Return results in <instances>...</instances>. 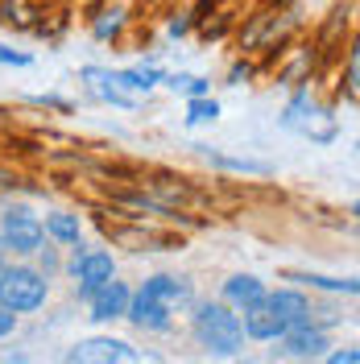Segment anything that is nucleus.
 <instances>
[{
	"label": "nucleus",
	"mask_w": 360,
	"mask_h": 364,
	"mask_svg": "<svg viewBox=\"0 0 360 364\" xmlns=\"http://www.w3.org/2000/svg\"><path fill=\"white\" fill-rule=\"evenodd\" d=\"M195 340H199V348L216 352V356H236L240 343H245L240 315H232L228 302H203L195 311Z\"/></svg>",
	"instance_id": "f257e3e1"
},
{
	"label": "nucleus",
	"mask_w": 360,
	"mask_h": 364,
	"mask_svg": "<svg viewBox=\"0 0 360 364\" xmlns=\"http://www.w3.org/2000/svg\"><path fill=\"white\" fill-rule=\"evenodd\" d=\"M50 277L29 265H0V306L13 315H29L46 302Z\"/></svg>",
	"instance_id": "f03ea898"
},
{
	"label": "nucleus",
	"mask_w": 360,
	"mask_h": 364,
	"mask_svg": "<svg viewBox=\"0 0 360 364\" xmlns=\"http://www.w3.org/2000/svg\"><path fill=\"white\" fill-rule=\"evenodd\" d=\"M0 236H4V245H9V252H38L46 240V228L42 220L33 215V211H25V207H9L4 211V224H0Z\"/></svg>",
	"instance_id": "7ed1b4c3"
},
{
	"label": "nucleus",
	"mask_w": 360,
	"mask_h": 364,
	"mask_svg": "<svg viewBox=\"0 0 360 364\" xmlns=\"http://www.w3.org/2000/svg\"><path fill=\"white\" fill-rule=\"evenodd\" d=\"M67 360H75V364H133V360H141V356H137V348H129L125 340L91 336V340H79L70 348Z\"/></svg>",
	"instance_id": "20e7f679"
},
{
	"label": "nucleus",
	"mask_w": 360,
	"mask_h": 364,
	"mask_svg": "<svg viewBox=\"0 0 360 364\" xmlns=\"http://www.w3.org/2000/svg\"><path fill=\"white\" fill-rule=\"evenodd\" d=\"M70 273H75V282H79V294L88 298L91 290H100L108 277H116L112 252H104V249L79 252V249H75V257H70Z\"/></svg>",
	"instance_id": "39448f33"
},
{
	"label": "nucleus",
	"mask_w": 360,
	"mask_h": 364,
	"mask_svg": "<svg viewBox=\"0 0 360 364\" xmlns=\"http://www.w3.org/2000/svg\"><path fill=\"white\" fill-rule=\"evenodd\" d=\"M240 327H245V336H253V340H282V336L290 331V323H286V318L270 306V298H261V302L245 306Z\"/></svg>",
	"instance_id": "423d86ee"
},
{
	"label": "nucleus",
	"mask_w": 360,
	"mask_h": 364,
	"mask_svg": "<svg viewBox=\"0 0 360 364\" xmlns=\"http://www.w3.org/2000/svg\"><path fill=\"white\" fill-rule=\"evenodd\" d=\"M129 286L125 282H116L108 277L100 290H91L88 302H91V318H100V323H112V318H125V306H129Z\"/></svg>",
	"instance_id": "0eeeda50"
},
{
	"label": "nucleus",
	"mask_w": 360,
	"mask_h": 364,
	"mask_svg": "<svg viewBox=\"0 0 360 364\" xmlns=\"http://www.w3.org/2000/svg\"><path fill=\"white\" fill-rule=\"evenodd\" d=\"M125 318H133L137 327H145V331H170V306H162L149 290H137V294H129Z\"/></svg>",
	"instance_id": "6e6552de"
},
{
	"label": "nucleus",
	"mask_w": 360,
	"mask_h": 364,
	"mask_svg": "<svg viewBox=\"0 0 360 364\" xmlns=\"http://www.w3.org/2000/svg\"><path fill=\"white\" fill-rule=\"evenodd\" d=\"M282 348H286V356L311 360V356H323V348H327V336H323V327L298 323V327H290V331L282 336Z\"/></svg>",
	"instance_id": "1a4fd4ad"
},
{
	"label": "nucleus",
	"mask_w": 360,
	"mask_h": 364,
	"mask_svg": "<svg viewBox=\"0 0 360 364\" xmlns=\"http://www.w3.org/2000/svg\"><path fill=\"white\" fill-rule=\"evenodd\" d=\"M141 290H149V294L158 298L162 306H170V311H179L191 302V282L186 277H174V273H154Z\"/></svg>",
	"instance_id": "9d476101"
},
{
	"label": "nucleus",
	"mask_w": 360,
	"mask_h": 364,
	"mask_svg": "<svg viewBox=\"0 0 360 364\" xmlns=\"http://www.w3.org/2000/svg\"><path fill=\"white\" fill-rule=\"evenodd\" d=\"M83 79H88L91 95H100L104 104H116V108H133V95H129V91L116 83L112 70H104V67H83Z\"/></svg>",
	"instance_id": "9b49d317"
},
{
	"label": "nucleus",
	"mask_w": 360,
	"mask_h": 364,
	"mask_svg": "<svg viewBox=\"0 0 360 364\" xmlns=\"http://www.w3.org/2000/svg\"><path fill=\"white\" fill-rule=\"evenodd\" d=\"M261 298H265V282L253 277V273H236V277L224 282V302L232 306V311H245V306L261 302Z\"/></svg>",
	"instance_id": "f8f14e48"
},
{
	"label": "nucleus",
	"mask_w": 360,
	"mask_h": 364,
	"mask_svg": "<svg viewBox=\"0 0 360 364\" xmlns=\"http://www.w3.org/2000/svg\"><path fill=\"white\" fill-rule=\"evenodd\" d=\"M265 298H270V306L286 318L290 327H298V323H302V315L311 311V302L298 294V290H277V294H265Z\"/></svg>",
	"instance_id": "ddd939ff"
},
{
	"label": "nucleus",
	"mask_w": 360,
	"mask_h": 364,
	"mask_svg": "<svg viewBox=\"0 0 360 364\" xmlns=\"http://www.w3.org/2000/svg\"><path fill=\"white\" fill-rule=\"evenodd\" d=\"M286 282H302L315 290H332V294H356V277H319V273H286Z\"/></svg>",
	"instance_id": "4468645a"
},
{
	"label": "nucleus",
	"mask_w": 360,
	"mask_h": 364,
	"mask_svg": "<svg viewBox=\"0 0 360 364\" xmlns=\"http://www.w3.org/2000/svg\"><path fill=\"white\" fill-rule=\"evenodd\" d=\"M162 79H166V75H162L158 67H133V70H116V83H120L125 91H149V87H158Z\"/></svg>",
	"instance_id": "2eb2a0df"
},
{
	"label": "nucleus",
	"mask_w": 360,
	"mask_h": 364,
	"mask_svg": "<svg viewBox=\"0 0 360 364\" xmlns=\"http://www.w3.org/2000/svg\"><path fill=\"white\" fill-rule=\"evenodd\" d=\"M46 236H54L58 245H79V220L67 215V211H54V215H46Z\"/></svg>",
	"instance_id": "dca6fc26"
},
{
	"label": "nucleus",
	"mask_w": 360,
	"mask_h": 364,
	"mask_svg": "<svg viewBox=\"0 0 360 364\" xmlns=\"http://www.w3.org/2000/svg\"><path fill=\"white\" fill-rule=\"evenodd\" d=\"M207 161H216V166H224V170H240V174H270V166L265 161H248V158H228V154H211L207 145H195Z\"/></svg>",
	"instance_id": "f3484780"
},
{
	"label": "nucleus",
	"mask_w": 360,
	"mask_h": 364,
	"mask_svg": "<svg viewBox=\"0 0 360 364\" xmlns=\"http://www.w3.org/2000/svg\"><path fill=\"white\" fill-rule=\"evenodd\" d=\"M216 116H220V104H216V100L191 95V104H186V120H191V124H211Z\"/></svg>",
	"instance_id": "a211bd4d"
},
{
	"label": "nucleus",
	"mask_w": 360,
	"mask_h": 364,
	"mask_svg": "<svg viewBox=\"0 0 360 364\" xmlns=\"http://www.w3.org/2000/svg\"><path fill=\"white\" fill-rule=\"evenodd\" d=\"M120 25H125V13H120V9H108V13L95 21V38H100V42H108V38L120 33Z\"/></svg>",
	"instance_id": "6ab92c4d"
},
{
	"label": "nucleus",
	"mask_w": 360,
	"mask_h": 364,
	"mask_svg": "<svg viewBox=\"0 0 360 364\" xmlns=\"http://www.w3.org/2000/svg\"><path fill=\"white\" fill-rule=\"evenodd\" d=\"M0 63H9V67H29L33 58L21 54V50H9V46H0Z\"/></svg>",
	"instance_id": "aec40b11"
},
{
	"label": "nucleus",
	"mask_w": 360,
	"mask_h": 364,
	"mask_svg": "<svg viewBox=\"0 0 360 364\" xmlns=\"http://www.w3.org/2000/svg\"><path fill=\"white\" fill-rule=\"evenodd\" d=\"M33 104H46V108H58V112H70L67 100H58V95H33Z\"/></svg>",
	"instance_id": "412c9836"
},
{
	"label": "nucleus",
	"mask_w": 360,
	"mask_h": 364,
	"mask_svg": "<svg viewBox=\"0 0 360 364\" xmlns=\"http://www.w3.org/2000/svg\"><path fill=\"white\" fill-rule=\"evenodd\" d=\"M13 327H17V315L0 306V340H4V336H13Z\"/></svg>",
	"instance_id": "4be33fe9"
},
{
	"label": "nucleus",
	"mask_w": 360,
	"mask_h": 364,
	"mask_svg": "<svg viewBox=\"0 0 360 364\" xmlns=\"http://www.w3.org/2000/svg\"><path fill=\"white\" fill-rule=\"evenodd\" d=\"M42 252V273L50 277V273H58V257H54V249H38Z\"/></svg>",
	"instance_id": "5701e85b"
},
{
	"label": "nucleus",
	"mask_w": 360,
	"mask_h": 364,
	"mask_svg": "<svg viewBox=\"0 0 360 364\" xmlns=\"http://www.w3.org/2000/svg\"><path fill=\"white\" fill-rule=\"evenodd\" d=\"M360 352L356 348H344V352H332V364H356Z\"/></svg>",
	"instance_id": "b1692460"
},
{
	"label": "nucleus",
	"mask_w": 360,
	"mask_h": 364,
	"mask_svg": "<svg viewBox=\"0 0 360 364\" xmlns=\"http://www.w3.org/2000/svg\"><path fill=\"white\" fill-rule=\"evenodd\" d=\"M4 257H9V245H4V236H0V265H4Z\"/></svg>",
	"instance_id": "393cba45"
}]
</instances>
